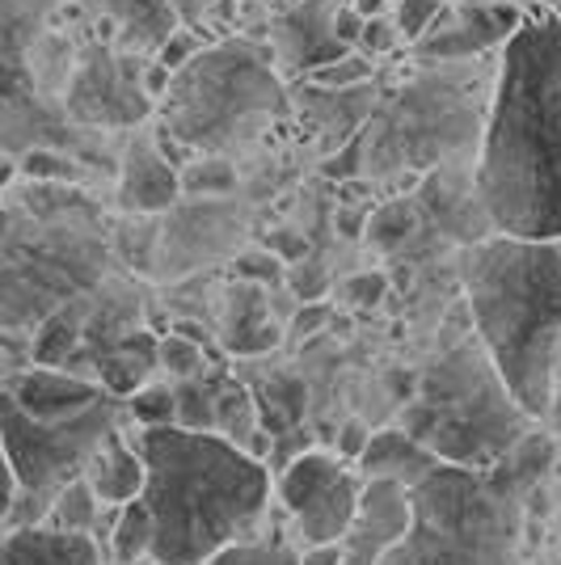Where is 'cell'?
Segmentation results:
<instances>
[{
  "instance_id": "1",
  "label": "cell",
  "mask_w": 561,
  "mask_h": 565,
  "mask_svg": "<svg viewBox=\"0 0 561 565\" xmlns=\"http://www.w3.org/2000/svg\"><path fill=\"white\" fill-rule=\"evenodd\" d=\"M477 203L494 233L561 236V18L519 22L502 47Z\"/></svg>"
},
{
  "instance_id": "2",
  "label": "cell",
  "mask_w": 561,
  "mask_h": 565,
  "mask_svg": "<svg viewBox=\"0 0 561 565\" xmlns=\"http://www.w3.org/2000/svg\"><path fill=\"white\" fill-rule=\"evenodd\" d=\"M144 507L157 565H208L220 548L266 527L275 481L266 460L199 426H140Z\"/></svg>"
},
{
  "instance_id": "3",
  "label": "cell",
  "mask_w": 561,
  "mask_h": 565,
  "mask_svg": "<svg viewBox=\"0 0 561 565\" xmlns=\"http://www.w3.org/2000/svg\"><path fill=\"white\" fill-rule=\"evenodd\" d=\"M558 439L532 430L490 469L431 460L405 486L410 523L375 565H519Z\"/></svg>"
},
{
  "instance_id": "4",
  "label": "cell",
  "mask_w": 561,
  "mask_h": 565,
  "mask_svg": "<svg viewBox=\"0 0 561 565\" xmlns=\"http://www.w3.org/2000/svg\"><path fill=\"white\" fill-rule=\"evenodd\" d=\"M461 270L473 333L528 418L544 423L561 384V236L498 233L468 245Z\"/></svg>"
},
{
  "instance_id": "5",
  "label": "cell",
  "mask_w": 561,
  "mask_h": 565,
  "mask_svg": "<svg viewBox=\"0 0 561 565\" xmlns=\"http://www.w3.org/2000/svg\"><path fill=\"white\" fill-rule=\"evenodd\" d=\"M537 418L511 397L481 338L444 347V354L422 376V393L405 405V435L422 448L452 465L490 469L502 456H511L532 430Z\"/></svg>"
},
{
  "instance_id": "6",
  "label": "cell",
  "mask_w": 561,
  "mask_h": 565,
  "mask_svg": "<svg viewBox=\"0 0 561 565\" xmlns=\"http://www.w3.org/2000/svg\"><path fill=\"white\" fill-rule=\"evenodd\" d=\"M287 110L271 51L245 39L194 51L165 89V131L187 152L220 157L250 143Z\"/></svg>"
},
{
  "instance_id": "7",
  "label": "cell",
  "mask_w": 561,
  "mask_h": 565,
  "mask_svg": "<svg viewBox=\"0 0 561 565\" xmlns=\"http://www.w3.org/2000/svg\"><path fill=\"white\" fill-rule=\"evenodd\" d=\"M118 414L123 409L110 393L68 418H34L9 393H0V439L18 469V502L4 523H43L51 498L72 477H85L97 444L118 426Z\"/></svg>"
},
{
  "instance_id": "8",
  "label": "cell",
  "mask_w": 561,
  "mask_h": 565,
  "mask_svg": "<svg viewBox=\"0 0 561 565\" xmlns=\"http://www.w3.org/2000/svg\"><path fill=\"white\" fill-rule=\"evenodd\" d=\"M359 494H363V472L359 465L351 469V460H342L338 451H305L275 481V498L292 515L305 548L342 541L359 511Z\"/></svg>"
},
{
  "instance_id": "9",
  "label": "cell",
  "mask_w": 561,
  "mask_h": 565,
  "mask_svg": "<svg viewBox=\"0 0 561 565\" xmlns=\"http://www.w3.org/2000/svg\"><path fill=\"white\" fill-rule=\"evenodd\" d=\"M144 68L131 55H110V51H89L76 81L68 89V110L81 122L97 127H127L148 118V94H144Z\"/></svg>"
},
{
  "instance_id": "10",
  "label": "cell",
  "mask_w": 561,
  "mask_h": 565,
  "mask_svg": "<svg viewBox=\"0 0 561 565\" xmlns=\"http://www.w3.org/2000/svg\"><path fill=\"white\" fill-rule=\"evenodd\" d=\"M410 523V494L393 477H363V494L342 536V565H375Z\"/></svg>"
},
{
  "instance_id": "11",
  "label": "cell",
  "mask_w": 561,
  "mask_h": 565,
  "mask_svg": "<svg viewBox=\"0 0 561 565\" xmlns=\"http://www.w3.org/2000/svg\"><path fill=\"white\" fill-rule=\"evenodd\" d=\"M519 22H523V18H519V9L507 4V0H494V4H468L465 13L447 25V30L422 39L419 55L422 60H431V64L473 60V55L490 51L494 43H507Z\"/></svg>"
},
{
  "instance_id": "12",
  "label": "cell",
  "mask_w": 561,
  "mask_h": 565,
  "mask_svg": "<svg viewBox=\"0 0 561 565\" xmlns=\"http://www.w3.org/2000/svg\"><path fill=\"white\" fill-rule=\"evenodd\" d=\"M334 13L326 0H305L292 13H283L275 22V43L287 64H296L300 72H313L321 64H334L347 55V43L334 34Z\"/></svg>"
},
{
  "instance_id": "13",
  "label": "cell",
  "mask_w": 561,
  "mask_h": 565,
  "mask_svg": "<svg viewBox=\"0 0 561 565\" xmlns=\"http://www.w3.org/2000/svg\"><path fill=\"white\" fill-rule=\"evenodd\" d=\"M0 565H102L97 536L55 532L47 523H18L0 532Z\"/></svg>"
},
{
  "instance_id": "14",
  "label": "cell",
  "mask_w": 561,
  "mask_h": 565,
  "mask_svg": "<svg viewBox=\"0 0 561 565\" xmlns=\"http://www.w3.org/2000/svg\"><path fill=\"white\" fill-rule=\"evenodd\" d=\"M182 194V178L178 166L165 157L152 140H131L127 157H123V186H118V203L127 212H165L173 207V199Z\"/></svg>"
},
{
  "instance_id": "15",
  "label": "cell",
  "mask_w": 561,
  "mask_h": 565,
  "mask_svg": "<svg viewBox=\"0 0 561 565\" xmlns=\"http://www.w3.org/2000/svg\"><path fill=\"white\" fill-rule=\"evenodd\" d=\"M4 393L34 418H68V414H81L106 397L102 384L68 376L64 367H34V372L13 380V388H4Z\"/></svg>"
},
{
  "instance_id": "16",
  "label": "cell",
  "mask_w": 561,
  "mask_h": 565,
  "mask_svg": "<svg viewBox=\"0 0 561 565\" xmlns=\"http://www.w3.org/2000/svg\"><path fill=\"white\" fill-rule=\"evenodd\" d=\"M85 477H89V486H94V494L102 507H123V502L140 498L144 456H140V448H131V444L123 439V426H115V430L97 444Z\"/></svg>"
},
{
  "instance_id": "17",
  "label": "cell",
  "mask_w": 561,
  "mask_h": 565,
  "mask_svg": "<svg viewBox=\"0 0 561 565\" xmlns=\"http://www.w3.org/2000/svg\"><path fill=\"white\" fill-rule=\"evenodd\" d=\"M435 456L422 448L419 439H410L405 430H384V435H372L363 456L354 460L363 477H393L401 486H410Z\"/></svg>"
},
{
  "instance_id": "18",
  "label": "cell",
  "mask_w": 561,
  "mask_h": 565,
  "mask_svg": "<svg viewBox=\"0 0 561 565\" xmlns=\"http://www.w3.org/2000/svg\"><path fill=\"white\" fill-rule=\"evenodd\" d=\"M110 13L131 51H161L165 39L178 30V13L169 0H110Z\"/></svg>"
},
{
  "instance_id": "19",
  "label": "cell",
  "mask_w": 561,
  "mask_h": 565,
  "mask_svg": "<svg viewBox=\"0 0 561 565\" xmlns=\"http://www.w3.org/2000/svg\"><path fill=\"white\" fill-rule=\"evenodd\" d=\"M97 519H102V502H97L89 477H72L60 494L51 498L43 523L55 532H81V536H97Z\"/></svg>"
},
{
  "instance_id": "20",
  "label": "cell",
  "mask_w": 561,
  "mask_h": 565,
  "mask_svg": "<svg viewBox=\"0 0 561 565\" xmlns=\"http://www.w3.org/2000/svg\"><path fill=\"white\" fill-rule=\"evenodd\" d=\"M110 557L118 565H140L152 557V511L144 507V498L123 502L110 519Z\"/></svg>"
},
{
  "instance_id": "21",
  "label": "cell",
  "mask_w": 561,
  "mask_h": 565,
  "mask_svg": "<svg viewBox=\"0 0 561 565\" xmlns=\"http://www.w3.org/2000/svg\"><path fill=\"white\" fill-rule=\"evenodd\" d=\"M157 363V347L144 342V338H131L127 347H118L106 363H102V388L110 397H131L140 384H148V372Z\"/></svg>"
},
{
  "instance_id": "22",
  "label": "cell",
  "mask_w": 561,
  "mask_h": 565,
  "mask_svg": "<svg viewBox=\"0 0 561 565\" xmlns=\"http://www.w3.org/2000/svg\"><path fill=\"white\" fill-rule=\"evenodd\" d=\"M208 565H300V553L283 541L279 532H257L250 541L220 548Z\"/></svg>"
},
{
  "instance_id": "23",
  "label": "cell",
  "mask_w": 561,
  "mask_h": 565,
  "mask_svg": "<svg viewBox=\"0 0 561 565\" xmlns=\"http://www.w3.org/2000/svg\"><path fill=\"white\" fill-rule=\"evenodd\" d=\"M215 423H220V435L224 439H233V444H245L250 439V430L257 426L254 418V397L236 384V380H224L220 388H215Z\"/></svg>"
},
{
  "instance_id": "24",
  "label": "cell",
  "mask_w": 561,
  "mask_h": 565,
  "mask_svg": "<svg viewBox=\"0 0 561 565\" xmlns=\"http://www.w3.org/2000/svg\"><path fill=\"white\" fill-rule=\"evenodd\" d=\"M157 363L165 367V376L173 380H199L208 372V351L187 338V333H169L157 342Z\"/></svg>"
},
{
  "instance_id": "25",
  "label": "cell",
  "mask_w": 561,
  "mask_h": 565,
  "mask_svg": "<svg viewBox=\"0 0 561 565\" xmlns=\"http://www.w3.org/2000/svg\"><path fill=\"white\" fill-rule=\"evenodd\" d=\"M127 414L136 418V426H169L178 423V393L169 384H140L131 401H127Z\"/></svg>"
},
{
  "instance_id": "26",
  "label": "cell",
  "mask_w": 561,
  "mask_h": 565,
  "mask_svg": "<svg viewBox=\"0 0 561 565\" xmlns=\"http://www.w3.org/2000/svg\"><path fill=\"white\" fill-rule=\"evenodd\" d=\"M308 81H313L317 89H354V85L372 81V55L347 51L342 60H334V64H321V68L308 72Z\"/></svg>"
},
{
  "instance_id": "27",
  "label": "cell",
  "mask_w": 561,
  "mask_h": 565,
  "mask_svg": "<svg viewBox=\"0 0 561 565\" xmlns=\"http://www.w3.org/2000/svg\"><path fill=\"white\" fill-rule=\"evenodd\" d=\"M76 351V321H72V312H60V317H51L43 333H39V342H34V359H39V367H64V359Z\"/></svg>"
},
{
  "instance_id": "28",
  "label": "cell",
  "mask_w": 561,
  "mask_h": 565,
  "mask_svg": "<svg viewBox=\"0 0 561 565\" xmlns=\"http://www.w3.org/2000/svg\"><path fill=\"white\" fill-rule=\"evenodd\" d=\"M414 224H419V215H414L410 203H389V207H380V212L368 220L363 233L372 236L380 249H393V245H401L405 236L414 233Z\"/></svg>"
},
{
  "instance_id": "29",
  "label": "cell",
  "mask_w": 561,
  "mask_h": 565,
  "mask_svg": "<svg viewBox=\"0 0 561 565\" xmlns=\"http://www.w3.org/2000/svg\"><path fill=\"white\" fill-rule=\"evenodd\" d=\"M182 178V190L187 194H224V190L236 186V173L233 166L224 161V157H208L203 152V161H194L187 173H178Z\"/></svg>"
},
{
  "instance_id": "30",
  "label": "cell",
  "mask_w": 561,
  "mask_h": 565,
  "mask_svg": "<svg viewBox=\"0 0 561 565\" xmlns=\"http://www.w3.org/2000/svg\"><path fill=\"white\" fill-rule=\"evenodd\" d=\"M440 18H444V0H401L393 25L401 39H426Z\"/></svg>"
},
{
  "instance_id": "31",
  "label": "cell",
  "mask_w": 561,
  "mask_h": 565,
  "mask_svg": "<svg viewBox=\"0 0 561 565\" xmlns=\"http://www.w3.org/2000/svg\"><path fill=\"white\" fill-rule=\"evenodd\" d=\"M398 25L384 22V18H363V30H359V43L354 47L363 51V55H384V51L398 47Z\"/></svg>"
},
{
  "instance_id": "32",
  "label": "cell",
  "mask_w": 561,
  "mask_h": 565,
  "mask_svg": "<svg viewBox=\"0 0 561 565\" xmlns=\"http://www.w3.org/2000/svg\"><path fill=\"white\" fill-rule=\"evenodd\" d=\"M236 270H241V279L245 282H279L283 279V262L271 254V249H257V254H241L236 258Z\"/></svg>"
},
{
  "instance_id": "33",
  "label": "cell",
  "mask_w": 561,
  "mask_h": 565,
  "mask_svg": "<svg viewBox=\"0 0 561 565\" xmlns=\"http://www.w3.org/2000/svg\"><path fill=\"white\" fill-rule=\"evenodd\" d=\"M22 173H30V178H60V182H68V178H76V166L64 161V157H55V152H30V157L22 161Z\"/></svg>"
},
{
  "instance_id": "34",
  "label": "cell",
  "mask_w": 561,
  "mask_h": 565,
  "mask_svg": "<svg viewBox=\"0 0 561 565\" xmlns=\"http://www.w3.org/2000/svg\"><path fill=\"white\" fill-rule=\"evenodd\" d=\"M363 152H368V131H363V136H354V140H347V148H342L338 157H329L326 173L329 178H354L359 166H363Z\"/></svg>"
},
{
  "instance_id": "35",
  "label": "cell",
  "mask_w": 561,
  "mask_h": 565,
  "mask_svg": "<svg viewBox=\"0 0 561 565\" xmlns=\"http://www.w3.org/2000/svg\"><path fill=\"white\" fill-rule=\"evenodd\" d=\"M13 502H18V469L9 460V448L0 439V523L13 515Z\"/></svg>"
},
{
  "instance_id": "36",
  "label": "cell",
  "mask_w": 561,
  "mask_h": 565,
  "mask_svg": "<svg viewBox=\"0 0 561 565\" xmlns=\"http://www.w3.org/2000/svg\"><path fill=\"white\" fill-rule=\"evenodd\" d=\"M194 51H199V47H194V39H190L187 30H173V34H169V39L161 43V51H157V60H161L165 68L173 72V68H182V64H187Z\"/></svg>"
},
{
  "instance_id": "37",
  "label": "cell",
  "mask_w": 561,
  "mask_h": 565,
  "mask_svg": "<svg viewBox=\"0 0 561 565\" xmlns=\"http://www.w3.org/2000/svg\"><path fill=\"white\" fill-rule=\"evenodd\" d=\"M266 249L275 254V258L287 266V262H300L308 258V241L296 233H287V228H279V233H271V241H266Z\"/></svg>"
},
{
  "instance_id": "38",
  "label": "cell",
  "mask_w": 561,
  "mask_h": 565,
  "mask_svg": "<svg viewBox=\"0 0 561 565\" xmlns=\"http://www.w3.org/2000/svg\"><path fill=\"white\" fill-rule=\"evenodd\" d=\"M384 291H389V279H384V275H359V279H351V287H347V296L363 308L380 305Z\"/></svg>"
},
{
  "instance_id": "39",
  "label": "cell",
  "mask_w": 561,
  "mask_h": 565,
  "mask_svg": "<svg viewBox=\"0 0 561 565\" xmlns=\"http://www.w3.org/2000/svg\"><path fill=\"white\" fill-rule=\"evenodd\" d=\"M368 439H372V435H368V430H363V426L359 423H347L342 426V435H338V456H342V460H359V456H363V448H368Z\"/></svg>"
},
{
  "instance_id": "40",
  "label": "cell",
  "mask_w": 561,
  "mask_h": 565,
  "mask_svg": "<svg viewBox=\"0 0 561 565\" xmlns=\"http://www.w3.org/2000/svg\"><path fill=\"white\" fill-rule=\"evenodd\" d=\"M359 30H363V18H359L354 9H338V13H334V34H338L347 47L359 43Z\"/></svg>"
},
{
  "instance_id": "41",
  "label": "cell",
  "mask_w": 561,
  "mask_h": 565,
  "mask_svg": "<svg viewBox=\"0 0 561 565\" xmlns=\"http://www.w3.org/2000/svg\"><path fill=\"white\" fill-rule=\"evenodd\" d=\"M144 94L148 97H165V89H169V81H173V72L165 68L161 60H157V64H144Z\"/></svg>"
},
{
  "instance_id": "42",
  "label": "cell",
  "mask_w": 561,
  "mask_h": 565,
  "mask_svg": "<svg viewBox=\"0 0 561 565\" xmlns=\"http://www.w3.org/2000/svg\"><path fill=\"white\" fill-rule=\"evenodd\" d=\"M300 565H342V544H313L300 553Z\"/></svg>"
},
{
  "instance_id": "43",
  "label": "cell",
  "mask_w": 561,
  "mask_h": 565,
  "mask_svg": "<svg viewBox=\"0 0 561 565\" xmlns=\"http://www.w3.org/2000/svg\"><path fill=\"white\" fill-rule=\"evenodd\" d=\"M321 326H326V308L308 305L305 312H300V321H296V333H313V330H321Z\"/></svg>"
},
{
  "instance_id": "44",
  "label": "cell",
  "mask_w": 561,
  "mask_h": 565,
  "mask_svg": "<svg viewBox=\"0 0 561 565\" xmlns=\"http://www.w3.org/2000/svg\"><path fill=\"white\" fill-rule=\"evenodd\" d=\"M363 228H368V220H363V215H354V212L338 215V233H342V236H359Z\"/></svg>"
},
{
  "instance_id": "45",
  "label": "cell",
  "mask_w": 561,
  "mask_h": 565,
  "mask_svg": "<svg viewBox=\"0 0 561 565\" xmlns=\"http://www.w3.org/2000/svg\"><path fill=\"white\" fill-rule=\"evenodd\" d=\"M384 4H389V0H354L351 9L359 13V18H380V13H384Z\"/></svg>"
},
{
  "instance_id": "46",
  "label": "cell",
  "mask_w": 561,
  "mask_h": 565,
  "mask_svg": "<svg viewBox=\"0 0 561 565\" xmlns=\"http://www.w3.org/2000/svg\"><path fill=\"white\" fill-rule=\"evenodd\" d=\"M9 173H13V169H9V166H0V186H4V182H9Z\"/></svg>"
},
{
  "instance_id": "47",
  "label": "cell",
  "mask_w": 561,
  "mask_h": 565,
  "mask_svg": "<svg viewBox=\"0 0 561 565\" xmlns=\"http://www.w3.org/2000/svg\"><path fill=\"white\" fill-rule=\"evenodd\" d=\"M558 456H561V435H558Z\"/></svg>"
},
{
  "instance_id": "48",
  "label": "cell",
  "mask_w": 561,
  "mask_h": 565,
  "mask_svg": "<svg viewBox=\"0 0 561 565\" xmlns=\"http://www.w3.org/2000/svg\"><path fill=\"white\" fill-rule=\"evenodd\" d=\"M140 565H157V562H140Z\"/></svg>"
},
{
  "instance_id": "49",
  "label": "cell",
  "mask_w": 561,
  "mask_h": 565,
  "mask_svg": "<svg viewBox=\"0 0 561 565\" xmlns=\"http://www.w3.org/2000/svg\"><path fill=\"white\" fill-rule=\"evenodd\" d=\"M549 4H561V0H549Z\"/></svg>"
}]
</instances>
